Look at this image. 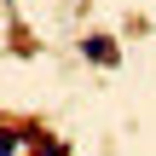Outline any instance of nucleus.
<instances>
[{"label": "nucleus", "instance_id": "1", "mask_svg": "<svg viewBox=\"0 0 156 156\" xmlns=\"http://www.w3.org/2000/svg\"><path fill=\"white\" fill-rule=\"evenodd\" d=\"M81 52H87L93 64H116V41H104V35H87V41H81Z\"/></svg>", "mask_w": 156, "mask_h": 156}]
</instances>
